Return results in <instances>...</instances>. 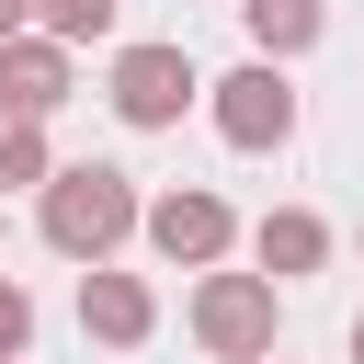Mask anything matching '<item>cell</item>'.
<instances>
[{
    "mask_svg": "<svg viewBox=\"0 0 364 364\" xmlns=\"http://www.w3.org/2000/svg\"><path fill=\"white\" fill-rule=\"evenodd\" d=\"M34 228H46V250H68V262H114V250L148 228V193H136L114 159H68V171H46Z\"/></svg>",
    "mask_w": 364,
    "mask_h": 364,
    "instance_id": "obj_1",
    "label": "cell"
},
{
    "mask_svg": "<svg viewBox=\"0 0 364 364\" xmlns=\"http://www.w3.org/2000/svg\"><path fill=\"white\" fill-rule=\"evenodd\" d=\"M273 330H284V284H273V273H216V262H205V284H193V341H205L216 364H262Z\"/></svg>",
    "mask_w": 364,
    "mask_h": 364,
    "instance_id": "obj_2",
    "label": "cell"
},
{
    "mask_svg": "<svg viewBox=\"0 0 364 364\" xmlns=\"http://www.w3.org/2000/svg\"><path fill=\"white\" fill-rule=\"evenodd\" d=\"M216 136H228V148H284V136H296V80H284V57H250V68L216 80Z\"/></svg>",
    "mask_w": 364,
    "mask_h": 364,
    "instance_id": "obj_3",
    "label": "cell"
},
{
    "mask_svg": "<svg viewBox=\"0 0 364 364\" xmlns=\"http://www.w3.org/2000/svg\"><path fill=\"white\" fill-rule=\"evenodd\" d=\"M193 91H205V80H193L182 46H125V57H114V114H125V125H182Z\"/></svg>",
    "mask_w": 364,
    "mask_h": 364,
    "instance_id": "obj_4",
    "label": "cell"
},
{
    "mask_svg": "<svg viewBox=\"0 0 364 364\" xmlns=\"http://www.w3.org/2000/svg\"><path fill=\"white\" fill-rule=\"evenodd\" d=\"M136 239H148L159 262H193V273H205V262H228V239H239V216H228L216 193H159Z\"/></svg>",
    "mask_w": 364,
    "mask_h": 364,
    "instance_id": "obj_5",
    "label": "cell"
},
{
    "mask_svg": "<svg viewBox=\"0 0 364 364\" xmlns=\"http://www.w3.org/2000/svg\"><path fill=\"white\" fill-rule=\"evenodd\" d=\"M57 102H68V34L23 23L0 46V114H57Z\"/></svg>",
    "mask_w": 364,
    "mask_h": 364,
    "instance_id": "obj_6",
    "label": "cell"
},
{
    "mask_svg": "<svg viewBox=\"0 0 364 364\" xmlns=\"http://www.w3.org/2000/svg\"><path fill=\"white\" fill-rule=\"evenodd\" d=\"M80 330L125 353V341H148V330H159V296H148L136 273H102V262H91V273H80Z\"/></svg>",
    "mask_w": 364,
    "mask_h": 364,
    "instance_id": "obj_7",
    "label": "cell"
},
{
    "mask_svg": "<svg viewBox=\"0 0 364 364\" xmlns=\"http://www.w3.org/2000/svg\"><path fill=\"white\" fill-rule=\"evenodd\" d=\"M250 262H262L273 284H296V273H318V262H330V228H318L307 205H273V216L250 228Z\"/></svg>",
    "mask_w": 364,
    "mask_h": 364,
    "instance_id": "obj_8",
    "label": "cell"
},
{
    "mask_svg": "<svg viewBox=\"0 0 364 364\" xmlns=\"http://www.w3.org/2000/svg\"><path fill=\"white\" fill-rule=\"evenodd\" d=\"M239 23H250V46H262V57H307V46L330 34V11H318V0H239Z\"/></svg>",
    "mask_w": 364,
    "mask_h": 364,
    "instance_id": "obj_9",
    "label": "cell"
},
{
    "mask_svg": "<svg viewBox=\"0 0 364 364\" xmlns=\"http://www.w3.org/2000/svg\"><path fill=\"white\" fill-rule=\"evenodd\" d=\"M57 159H46V114H0V193L11 182H46Z\"/></svg>",
    "mask_w": 364,
    "mask_h": 364,
    "instance_id": "obj_10",
    "label": "cell"
},
{
    "mask_svg": "<svg viewBox=\"0 0 364 364\" xmlns=\"http://www.w3.org/2000/svg\"><path fill=\"white\" fill-rule=\"evenodd\" d=\"M34 23L68 34V46H102V34H114V0H34Z\"/></svg>",
    "mask_w": 364,
    "mask_h": 364,
    "instance_id": "obj_11",
    "label": "cell"
},
{
    "mask_svg": "<svg viewBox=\"0 0 364 364\" xmlns=\"http://www.w3.org/2000/svg\"><path fill=\"white\" fill-rule=\"evenodd\" d=\"M23 341H34V296L0 273V364H23Z\"/></svg>",
    "mask_w": 364,
    "mask_h": 364,
    "instance_id": "obj_12",
    "label": "cell"
},
{
    "mask_svg": "<svg viewBox=\"0 0 364 364\" xmlns=\"http://www.w3.org/2000/svg\"><path fill=\"white\" fill-rule=\"evenodd\" d=\"M23 23H34V0H0V46H11V34H23Z\"/></svg>",
    "mask_w": 364,
    "mask_h": 364,
    "instance_id": "obj_13",
    "label": "cell"
},
{
    "mask_svg": "<svg viewBox=\"0 0 364 364\" xmlns=\"http://www.w3.org/2000/svg\"><path fill=\"white\" fill-rule=\"evenodd\" d=\"M353 364H364V318H353Z\"/></svg>",
    "mask_w": 364,
    "mask_h": 364,
    "instance_id": "obj_14",
    "label": "cell"
},
{
    "mask_svg": "<svg viewBox=\"0 0 364 364\" xmlns=\"http://www.w3.org/2000/svg\"><path fill=\"white\" fill-rule=\"evenodd\" d=\"M262 364H273V353H262Z\"/></svg>",
    "mask_w": 364,
    "mask_h": 364,
    "instance_id": "obj_15",
    "label": "cell"
}]
</instances>
